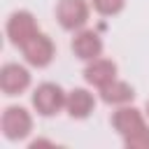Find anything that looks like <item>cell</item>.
Instances as JSON below:
<instances>
[{
  "mask_svg": "<svg viewBox=\"0 0 149 149\" xmlns=\"http://www.w3.org/2000/svg\"><path fill=\"white\" fill-rule=\"evenodd\" d=\"M65 100H68V93L58 86V84H51V81H44L35 88L33 93V107L42 114V116H54L58 114L63 107H65Z\"/></svg>",
  "mask_w": 149,
  "mask_h": 149,
  "instance_id": "1",
  "label": "cell"
},
{
  "mask_svg": "<svg viewBox=\"0 0 149 149\" xmlns=\"http://www.w3.org/2000/svg\"><path fill=\"white\" fill-rule=\"evenodd\" d=\"M56 19L65 30H81L88 21V2L86 0H58Z\"/></svg>",
  "mask_w": 149,
  "mask_h": 149,
  "instance_id": "2",
  "label": "cell"
},
{
  "mask_svg": "<svg viewBox=\"0 0 149 149\" xmlns=\"http://www.w3.org/2000/svg\"><path fill=\"white\" fill-rule=\"evenodd\" d=\"M40 30H37V21L30 12L21 9V12H14L9 19H7V37L14 47H23L30 37H35Z\"/></svg>",
  "mask_w": 149,
  "mask_h": 149,
  "instance_id": "3",
  "label": "cell"
},
{
  "mask_svg": "<svg viewBox=\"0 0 149 149\" xmlns=\"http://www.w3.org/2000/svg\"><path fill=\"white\" fill-rule=\"evenodd\" d=\"M33 130V116L23 107H7L2 112V133L7 140H23Z\"/></svg>",
  "mask_w": 149,
  "mask_h": 149,
  "instance_id": "4",
  "label": "cell"
},
{
  "mask_svg": "<svg viewBox=\"0 0 149 149\" xmlns=\"http://www.w3.org/2000/svg\"><path fill=\"white\" fill-rule=\"evenodd\" d=\"M21 49H23V58H26L30 65H35V68L49 65V63L54 61V54H56V47H54L51 37H47V35H42V33H37L35 37H30Z\"/></svg>",
  "mask_w": 149,
  "mask_h": 149,
  "instance_id": "5",
  "label": "cell"
},
{
  "mask_svg": "<svg viewBox=\"0 0 149 149\" xmlns=\"http://www.w3.org/2000/svg\"><path fill=\"white\" fill-rule=\"evenodd\" d=\"M30 72L19 63H5L0 70V88L5 95H19L28 88Z\"/></svg>",
  "mask_w": 149,
  "mask_h": 149,
  "instance_id": "6",
  "label": "cell"
},
{
  "mask_svg": "<svg viewBox=\"0 0 149 149\" xmlns=\"http://www.w3.org/2000/svg\"><path fill=\"white\" fill-rule=\"evenodd\" d=\"M112 126L116 128V133H119L121 137H128V135L147 128V121H144V116H142L140 109L123 105L121 109H116V112L112 114Z\"/></svg>",
  "mask_w": 149,
  "mask_h": 149,
  "instance_id": "7",
  "label": "cell"
},
{
  "mask_svg": "<svg viewBox=\"0 0 149 149\" xmlns=\"http://www.w3.org/2000/svg\"><path fill=\"white\" fill-rule=\"evenodd\" d=\"M72 51L77 58L81 61H93L102 54V40L95 30H79L74 37H72Z\"/></svg>",
  "mask_w": 149,
  "mask_h": 149,
  "instance_id": "8",
  "label": "cell"
},
{
  "mask_svg": "<svg viewBox=\"0 0 149 149\" xmlns=\"http://www.w3.org/2000/svg\"><path fill=\"white\" fill-rule=\"evenodd\" d=\"M84 77H86L88 84L102 88V86H107L109 81L116 79V63L109 61V58H100V56H98V58L88 61V65H86V70H84Z\"/></svg>",
  "mask_w": 149,
  "mask_h": 149,
  "instance_id": "9",
  "label": "cell"
},
{
  "mask_svg": "<svg viewBox=\"0 0 149 149\" xmlns=\"http://www.w3.org/2000/svg\"><path fill=\"white\" fill-rule=\"evenodd\" d=\"M95 107V100H93V93H88L86 88H72L68 93V100H65V109L72 119H86Z\"/></svg>",
  "mask_w": 149,
  "mask_h": 149,
  "instance_id": "10",
  "label": "cell"
},
{
  "mask_svg": "<svg viewBox=\"0 0 149 149\" xmlns=\"http://www.w3.org/2000/svg\"><path fill=\"white\" fill-rule=\"evenodd\" d=\"M100 98H102L107 105H128V102L135 98V91H133L130 84L114 79V81H109L107 86L100 88Z\"/></svg>",
  "mask_w": 149,
  "mask_h": 149,
  "instance_id": "11",
  "label": "cell"
},
{
  "mask_svg": "<svg viewBox=\"0 0 149 149\" xmlns=\"http://www.w3.org/2000/svg\"><path fill=\"white\" fill-rule=\"evenodd\" d=\"M91 5H93V9H95L98 14H102V16H114V14H119V12L123 9L126 0H91Z\"/></svg>",
  "mask_w": 149,
  "mask_h": 149,
  "instance_id": "12",
  "label": "cell"
},
{
  "mask_svg": "<svg viewBox=\"0 0 149 149\" xmlns=\"http://www.w3.org/2000/svg\"><path fill=\"white\" fill-rule=\"evenodd\" d=\"M123 144L128 149H149V126L128 135V137H123Z\"/></svg>",
  "mask_w": 149,
  "mask_h": 149,
  "instance_id": "13",
  "label": "cell"
},
{
  "mask_svg": "<svg viewBox=\"0 0 149 149\" xmlns=\"http://www.w3.org/2000/svg\"><path fill=\"white\" fill-rule=\"evenodd\" d=\"M147 114H149V102H147Z\"/></svg>",
  "mask_w": 149,
  "mask_h": 149,
  "instance_id": "14",
  "label": "cell"
}]
</instances>
